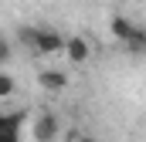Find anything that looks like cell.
I'll list each match as a JSON object with an SVG mask.
<instances>
[{
  "mask_svg": "<svg viewBox=\"0 0 146 142\" xmlns=\"http://www.w3.org/2000/svg\"><path fill=\"white\" fill-rule=\"evenodd\" d=\"M109 31H112V37H115L119 44H126L129 51H136V54H143V51H146V31H143V27H136L129 17L115 14V17L109 20Z\"/></svg>",
  "mask_w": 146,
  "mask_h": 142,
  "instance_id": "obj_1",
  "label": "cell"
},
{
  "mask_svg": "<svg viewBox=\"0 0 146 142\" xmlns=\"http://www.w3.org/2000/svg\"><path fill=\"white\" fill-rule=\"evenodd\" d=\"M31 135H34V142H54V135H58V115L48 112V108H41L37 115H31Z\"/></svg>",
  "mask_w": 146,
  "mask_h": 142,
  "instance_id": "obj_2",
  "label": "cell"
},
{
  "mask_svg": "<svg viewBox=\"0 0 146 142\" xmlns=\"http://www.w3.org/2000/svg\"><path fill=\"white\" fill-rule=\"evenodd\" d=\"M34 51L37 54H58V51H65V37L58 34L54 27H34Z\"/></svg>",
  "mask_w": 146,
  "mask_h": 142,
  "instance_id": "obj_3",
  "label": "cell"
},
{
  "mask_svg": "<svg viewBox=\"0 0 146 142\" xmlns=\"http://www.w3.org/2000/svg\"><path fill=\"white\" fill-rule=\"evenodd\" d=\"M31 118V112H0V142H21V125Z\"/></svg>",
  "mask_w": 146,
  "mask_h": 142,
  "instance_id": "obj_4",
  "label": "cell"
},
{
  "mask_svg": "<svg viewBox=\"0 0 146 142\" xmlns=\"http://www.w3.org/2000/svg\"><path fill=\"white\" fill-rule=\"evenodd\" d=\"M37 85H41L48 95H58V91L68 88V71H61V68H44V71H37Z\"/></svg>",
  "mask_w": 146,
  "mask_h": 142,
  "instance_id": "obj_5",
  "label": "cell"
},
{
  "mask_svg": "<svg viewBox=\"0 0 146 142\" xmlns=\"http://www.w3.org/2000/svg\"><path fill=\"white\" fill-rule=\"evenodd\" d=\"M65 54H68V61L72 64H85L88 58H92V44L85 41V37H65Z\"/></svg>",
  "mask_w": 146,
  "mask_h": 142,
  "instance_id": "obj_6",
  "label": "cell"
},
{
  "mask_svg": "<svg viewBox=\"0 0 146 142\" xmlns=\"http://www.w3.org/2000/svg\"><path fill=\"white\" fill-rule=\"evenodd\" d=\"M14 91H17V81H14V74L0 68V102H7V98H14Z\"/></svg>",
  "mask_w": 146,
  "mask_h": 142,
  "instance_id": "obj_7",
  "label": "cell"
},
{
  "mask_svg": "<svg viewBox=\"0 0 146 142\" xmlns=\"http://www.w3.org/2000/svg\"><path fill=\"white\" fill-rule=\"evenodd\" d=\"M10 58H14V41L0 34V68H7V64H10Z\"/></svg>",
  "mask_w": 146,
  "mask_h": 142,
  "instance_id": "obj_8",
  "label": "cell"
},
{
  "mask_svg": "<svg viewBox=\"0 0 146 142\" xmlns=\"http://www.w3.org/2000/svg\"><path fill=\"white\" fill-rule=\"evenodd\" d=\"M82 142H92V139H82Z\"/></svg>",
  "mask_w": 146,
  "mask_h": 142,
  "instance_id": "obj_9",
  "label": "cell"
}]
</instances>
